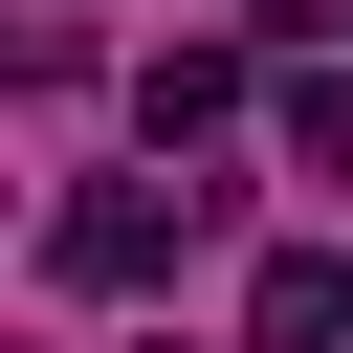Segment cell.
I'll return each mask as SVG.
<instances>
[{"mask_svg":"<svg viewBox=\"0 0 353 353\" xmlns=\"http://www.w3.org/2000/svg\"><path fill=\"white\" fill-rule=\"evenodd\" d=\"M176 243H199V199H176V176H88V199L44 221V265H66V287H154Z\"/></svg>","mask_w":353,"mask_h":353,"instance_id":"cell-1","label":"cell"},{"mask_svg":"<svg viewBox=\"0 0 353 353\" xmlns=\"http://www.w3.org/2000/svg\"><path fill=\"white\" fill-rule=\"evenodd\" d=\"M331 331H353V265H331V243H287V265L243 287V353H331Z\"/></svg>","mask_w":353,"mask_h":353,"instance_id":"cell-2","label":"cell"},{"mask_svg":"<svg viewBox=\"0 0 353 353\" xmlns=\"http://www.w3.org/2000/svg\"><path fill=\"white\" fill-rule=\"evenodd\" d=\"M132 110H154V132H221V110H243V44H154V88H132Z\"/></svg>","mask_w":353,"mask_h":353,"instance_id":"cell-3","label":"cell"},{"mask_svg":"<svg viewBox=\"0 0 353 353\" xmlns=\"http://www.w3.org/2000/svg\"><path fill=\"white\" fill-rule=\"evenodd\" d=\"M287 154H309V176H353V88H331V66L287 88Z\"/></svg>","mask_w":353,"mask_h":353,"instance_id":"cell-4","label":"cell"}]
</instances>
